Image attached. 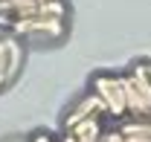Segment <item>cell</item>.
Listing matches in <instances>:
<instances>
[{
  "instance_id": "cell-2",
  "label": "cell",
  "mask_w": 151,
  "mask_h": 142,
  "mask_svg": "<svg viewBox=\"0 0 151 142\" xmlns=\"http://www.w3.org/2000/svg\"><path fill=\"white\" fill-rule=\"evenodd\" d=\"M15 35H26L35 41H55L64 35V18H47V15H35V18H23L12 23Z\"/></svg>"
},
{
  "instance_id": "cell-6",
  "label": "cell",
  "mask_w": 151,
  "mask_h": 142,
  "mask_svg": "<svg viewBox=\"0 0 151 142\" xmlns=\"http://www.w3.org/2000/svg\"><path fill=\"white\" fill-rule=\"evenodd\" d=\"M105 142H128V139L119 128H111V131H105Z\"/></svg>"
},
{
  "instance_id": "cell-4",
  "label": "cell",
  "mask_w": 151,
  "mask_h": 142,
  "mask_svg": "<svg viewBox=\"0 0 151 142\" xmlns=\"http://www.w3.org/2000/svg\"><path fill=\"white\" fill-rule=\"evenodd\" d=\"M18 64H20V47L15 41L0 38V87L12 81V75L18 72Z\"/></svg>"
},
{
  "instance_id": "cell-5",
  "label": "cell",
  "mask_w": 151,
  "mask_h": 142,
  "mask_svg": "<svg viewBox=\"0 0 151 142\" xmlns=\"http://www.w3.org/2000/svg\"><path fill=\"white\" fill-rule=\"evenodd\" d=\"M67 133H73L78 142H102V136H105V128H102V116H90V119H81V122L76 125L73 131H67Z\"/></svg>"
},
{
  "instance_id": "cell-8",
  "label": "cell",
  "mask_w": 151,
  "mask_h": 142,
  "mask_svg": "<svg viewBox=\"0 0 151 142\" xmlns=\"http://www.w3.org/2000/svg\"><path fill=\"white\" fill-rule=\"evenodd\" d=\"M102 142H105V136H102Z\"/></svg>"
},
{
  "instance_id": "cell-3",
  "label": "cell",
  "mask_w": 151,
  "mask_h": 142,
  "mask_svg": "<svg viewBox=\"0 0 151 142\" xmlns=\"http://www.w3.org/2000/svg\"><path fill=\"white\" fill-rule=\"evenodd\" d=\"M90 116H111V113H108V105L102 102V96L93 93V90H90L87 96H81L73 105V110H67V116H64V133L73 131L81 119H90Z\"/></svg>"
},
{
  "instance_id": "cell-1",
  "label": "cell",
  "mask_w": 151,
  "mask_h": 142,
  "mask_svg": "<svg viewBox=\"0 0 151 142\" xmlns=\"http://www.w3.org/2000/svg\"><path fill=\"white\" fill-rule=\"evenodd\" d=\"M93 93L102 96V102L108 105V113L113 119H128V102H125L122 75H96L93 78Z\"/></svg>"
},
{
  "instance_id": "cell-7",
  "label": "cell",
  "mask_w": 151,
  "mask_h": 142,
  "mask_svg": "<svg viewBox=\"0 0 151 142\" xmlns=\"http://www.w3.org/2000/svg\"><path fill=\"white\" fill-rule=\"evenodd\" d=\"M29 142H58V139H52V136H50V133H44V131H38Z\"/></svg>"
}]
</instances>
